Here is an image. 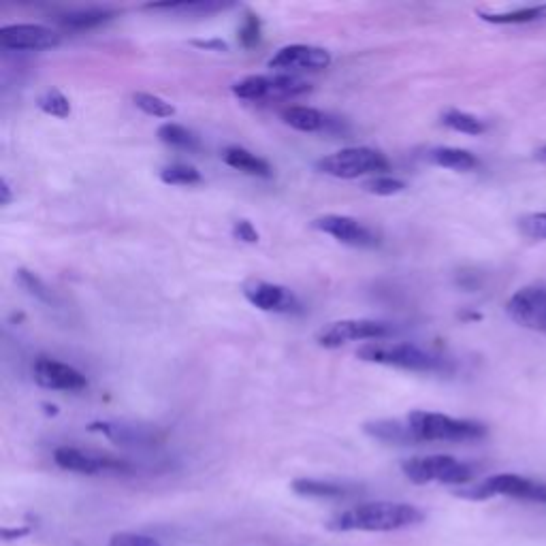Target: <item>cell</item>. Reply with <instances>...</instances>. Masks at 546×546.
<instances>
[{
  "label": "cell",
  "instance_id": "1",
  "mask_svg": "<svg viewBox=\"0 0 546 546\" xmlns=\"http://www.w3.org/2000/svg\"><path fill=\"white\" fill-rule=\"evenodd\" d=\"M425 521V512L404 502H365L337 512L329 521L331 532H399Z\"/></svg>",
  "mask_w": 546,
  "mask_h": 546
},
{
  "label": "cell",
  "instance_id": "2",
  "mask_svg": "<svg viewBox=\"0 0 546 546\" xmlns=\"http://www.w3.org/2000/svg\"><path fill=\"white\" fill-rule=\"evenodd\" d=\"M357 357L367 363L399 367L408 372H442L446 369L444 359L410 342H367L359 348Z\"/></svg>",
  "mask_w": 546,
  "mask_h": 546
},
{
  "label": "cell",
  "instance_id": "3",
  "mask_svg": "<svg viewBox=\"0 0 546 546\" xmlns=\"http://www.w3.org/2000/svg\"><path fill=\"white\" fill-rule=\"evenodd\" d=\"M408 425L416 442H470L487 436V427L476 421L453 419L438 412L414 410L408 414Z\"/></svg>",
  "mask_w": 546,
  "mask_h": 546
},
{
  "label": "cell",
  "instance_id": "4",
  "mask_svg": "<svg viewBox=\"0 0 546 546\" xmlns=\"http://www.w3.org/2000/svg\"><path fill=\"white\" fill-rule=\"evenodd\" d=\"M401 472L414 485H468L474 478L472 465L448 455L412 457L401 463Z\"/></svg>",
  "mask_w": 546,
  "mask_h": 546
},
{
  "label": "cell",
  "instance_id": "5",
  "mask_svg": "<svg viewBox=\"0 0 546 546\" xmlns=\"http://www.w3.org/2000/svg\"><path fill=\"white\" fill-rule=\"evenodd\" d=\"M318 171L340 180H355L361 175H382L389 171L391 163L372 148H346L318 160Z\"/></svg>",
  "mask_w": 546,
  "mask_h": 546
},
{
  "label": "cell",
  "instance_id": "6",
  "mask_svg": "<svg viewBox=\"0 0 546 546\" xmlns=\"http://www.w3.org/2000/svg\"><path fill=\"white\" fill-rule=\"evenodd\" d=\"M310 92V84L293 75H250L233 86V94L244 101L291 99Z\"/></svg>",
  "mask_w": 546,
  "mask_h": 546
},
{
  "label": "cell",
  "instance_id": "7",
  "mask_svg": "<svg viewBox=\"0 0 546 546\" xmlns=\"http://www.w3.org/2000/svg\"><path fill=\"white\" fill-rule=\"evenodd\" d=\"M391 327L380 320L369 318H346L337 320V323H329L316 335V342L323 348H340L350 342H367V340H384L391 335Z\"/></svg>",
  "mask_w": 546,
  "mask_h": 546
},
{
  "label": "cell",
  "instance_id": "8",
  "mask_svg": "<svg viewBox=\"0 0 546 546\" xmlns=\"http://www.w3.org/2000/svg\"><path fill=\"white\" fill-rule=\"evenodd\" d=\"M54 461L62 470L75 472V474H86V476L133 472V465L124 459H116V457L92 453V451H82V448H73V446L56 448Z\"/></svg>",
  "mask_w": 546,
  "mask_h": 546
},
{
  "label": "cell",
  "instance_id": "9",
  "mask_svg": "<svg viewBox=\"0 0 546 546\" xmlns=\"http://www.w3.org/2000/svg\"><path fill=\"white\" fill-rule=\"evenodd\" d=\"M536 489H538L536 480H529V478H523L517 474H495V476L485 478L483 483L457 491V495L465 497V500H474V502L491 500V497H500V495L534 502Z\"/></svg>",
  "mask_w": 546,
  "mask_h": 546
},
{
  "label": "cell",
  "instance_id": "10",
  "mask_svg": "<svg viewBox=\"0 0 546 546\" xmlns=\"http://www.w3.org/2000/svg\"><path fill=\"white\" fill-rule=\"evenodd\" d=\"M506 314L525 329L546 333V288H521L508 299Z\"/></svg>",
  "mask_w": 546,
  "mask_h": 546
},
{
  "label": "cell",
  "instance_id": "11",
  "mask_svg": "<svg viewBox=\"0 0 546 546\" xmlns=\"http://www.w3.org/2000/svg\"><path fill=\"white\" fill-rule=\"evenodd\" d=\"M0 45L13 52H43L60 45V35L39 24H13L0 28Z\"/></svg>",
  "mask_w": 546,
  "mask_h": 546
},
{
  "label": "cell",
  "instance_id": "12",
  "mask_svg": "<svg viewBox=\"0 0 546 546\" xmlns=\"http://www.w3.org/2000/svg\"><path fill=\"white\" fill-rule=\"evenodd\" d=\"M331 64V54L323 47L314 45H286L269 58V69H278L282 73L291 71H320Z\"/></svg>",
  "mask_w": 546,
  "mask_h": 546
},
{
  "label": "cell",
  "instance_id": "13",
  "mask_svg": "<svg viewBox=\"0 0 546 546\" xmlns=\"http://www.w3.org/2000/svg\"><path fill=\"white\" fill-rule=\"evenodd\" d=\"M32 374H35V382L39 387L50 391H84L88 387V380L79 369L56 359H37Z\"/></svg>",
  "mask_w": 546,
  "mask_h": 546
},
{
  "label": "cell",
  "instance_id": "14",
  "mask_svg": "<svg viewBox=\"0 0 546 546\" xmlns=\"http://www.w3.org/2000/svg\"><path fill=\"white\" fill-rule=\"evenodd\" d=\"M312 227L335 237L337 242H342L346 246L374 248L378 244V237L367 227H363L359 220L350 218V216H337V214L320 216L312 222Z\"/></svg>",
  "mask_w": 546,
  "mask_h": 546
},
{
  "label": "cell",
  "instance_id": "15",
  "mask_svg": "<svg viewBox=\"0 0 546 546\" xmlns=\"http://www.w3.org/2000/svg\"><path fill=\"white\" fill-rule=\"evenodd\" d=\"M246 299L263 312H297L299 301L295 295L284 286L269 284V282H252L244 288Z\"/></svg>",
  "mask_w": 546,
  "mask_h": 546
},
{
  "label": "cell",
  "instance_id": "16",
  "mask_svg": "<svg viewBox=\"0 0 546 546\" xmlns=\"http://www.w3.org/2000/svg\"><path fill=\"white\" fill-rule=\"evenodd\" d=\"M90 431L103 433V436L111 442H116L120 446H137V448H146L154 446L160 436L158 431L152 427H143V425H133V423H114V421H101V423H92L88 427Z\"/></svg>",
  "mask_w": 546,
  "mask_h": 546
},
{
  "label": "cell",
  "instance_id": "17",
  "mask_svg": "<svg viewBox=\"0 0 546 546\" xmlns=\"http://www.w3.org/2000/svg\"><path fill=\"white\" fill-rule=\"evenodd\" d=\"M291 489L301 497H312V500H344L359 493V487L335 483V480H318V478H297Z\"/></svg>",
  "mask_w": 546,
  "mask_h": 546
},
{
  "label": "cell",
  "instance_id": "18",
  "mask_svg": "<svg viewBox=\"0 0 546 546\" xmlns=\"http://www.w3.org/2000/svg\"><path fill=\"white\" fill-rule=\"evenodd\" d=\"M363 429H365L367 436H372V438H376L380 442H387V444H399V446L416 444V438H414L408 421H397V419L372 421V423H367Z\"/></svg>",
  "mask_w": 546,
  "mask_h": 546
},
{
  "label": "cell",
  "instance_id": "19",
  "mask_svg": "<svg viewBox=\"0 0 546 546\" xmlns=\"http://www.w3.org/2000/svg\"><path fill=\"white\" fill-rule=\"evenodd\" d=\"M222 160L229 167L244 171L248 175H256V178H271V165L261 156L248 152L246 148H227L222 152Z\"/></svg>",
  "mask_w": 546,
  "mask_h": 546
},
{
  "label": "cell",
  "instance_id": "20",
  "mask_svg": "<svg viewBox=\"0 0 546 546\" xmlns=\"http://www.w3.org/2000/svg\"><path fill=\"white\" fill-rule=\"evenodd\" d=\"M282 120L288 124L297 128V131H303V133H318L323 131V128H327L329 124V118L323 114V111H318L314 107H288L282 111Z\"/></svg>",
  "mask_w": 546,
  "mask_h": 546
},
{
  "label": "cell",
  "instance_id": "21",
  "mask_svg": "<svg viewBox=\"0 0 546 546\" xmlns=\"http://www.w3.org/2000/svg\"><path fill=\"white\" fill-rule=\"evenodd\" d=\"M480 18L489 24H536L546 22V5L536 7H523V9H512V11H480Z\"/></svg>",
  "mask_w": 546,
  "mask_h": 546
},
{
  "label": "cell",
  "instance_id": "22",
  "mask_svg": "<svg viewBox=\"0 0 546 546\" xmlns=\"http://www.w3.org/2000/svg\"><path fill=\"white\" fill-rule=\"evenodd\" d=\"M429 160L438 167L453 171H474L480 165L472 152L461 148H436L429 152Z\"/></svg>",
  "mask_w": 546,
  "mask_h": 546
},
{
  "label": "cell",
  "instance_id": "23",
  "mask_svg": "<svg viewBox=\"0 0 546 546\" xmlns=\"http://www.w3.org/2000/svg\"><path fill=\"white\" fill-rule=\"evenodd\" d=\"M158 139L167 143V146L180 148V150H188V152H197L201 148L199 137L188 131L186 126H180L175 122H167L158 128Z\"/></svg>",
  "mask_w": 546,
  "mask_h": 546
},
{
  "label": "cell",
  "instance_id": "24",
  "mask_svg": "<svg viewBox=\"0 0 546 546\" xmlns=\"http://www.w3.org/2000/svg\"><path fill=\"white\" fill-rule=\"evenodd\" d=\"M114 18V11L107 9H82V11H71L67 15H62L60 24L64 28H73V30H88V28H96L105 22H109Z\"/></svg>",
  "mask_w": 546,
  "mask_h": 546
},
{
  "label": "cell",
  "instance_id": "25",
  "mask_svg": "<svg viewBox=\"0 0 546 546\" xmlns=\"http://www.w3.org/2000/svg\"><path fill=\"white\" fill-rule=\"evenodd\" d=\"M442 124L463 135H483L487 131V124L483 120L472 114H465V111H459V109L444 111Z\"/></svg>",
  "mask_w": 546,
  "mask_h": 546
},
{
  "label": "cell",
  "instance_id": "26",
  "mask_svg": "<svg viewBox=\"0 0 546 546\" xmlns=\"http://www.w3.org/2000/svg\"><path fill=\"white\" fill-rule=\"evenodd\" d=\"M160 180L171 186H195L201 184V173L190 165H169L160 171Z\"/></svg>",
  "mask_w": 546,
  "mask_h": 546
},
{
  "label": "cell",
  "instance_id": "27",
  "mask_svg": "<svg viewBox=\"0 0 546 546\" xmlns=\"http://www.w3.org/2000/svg\"><path fill=\"white\" fill-rule=\"evenodd\" d=\"M133 101L143 111V114H148V116H154V118L175 116V107L171 103H167L165 99H160V96H156V94L139 92L133 96Z\"/></svg>",
  "mask_w": 546,
  "mask_h": 546
},
{
  "label": "cell",
  "instance_id": "28",
  "mask_svg": "<svg viewBox=\"0 0 546 546\" xmlns=\"http://www.w3.org/2000/svg\"><path fill=\"white\" fill-rule=\"evenodd\" d=\"M18 282L20 286L24 288V291H28V295H32L35 299L43 301V303H56V297L54 293L50 291V286H47L37 273H32L28 269H18Z\"/></svg>",
  "mask_w": 546,
  "mask_h": 546
},
{
  "label": "cell",
  "instance_id": "29",
  "mask_svg": "<svg viewBox=\"0 0 546 546\" xmlns=\"http://www.w3.org/2000/svg\"><path fill=\"white\" fill-rule=\"evenodd\" d=\"M39 109L54 118H69L71 116V103L60 90H47L45 94H41Z\"/></svg>",
  "mask_w": 546,
  "mask_h": 546
},
{
  "label": "cell",
  "instance_id": "30",
  "mask_svg": "<svg viewBox=\"0 0 546 546\" xmlns=\"http://www.w3.org/2000/svg\"><path fill=\"white\" fill-rule=\"evenodd\" d=\"M231 7L229 3H212V0H199V3H158V5H148V9L156 11H184V13H214V11H224Z\"/></svg>",
  "mask_w": 546,
  "mask_h": 546
},
{
  "label": "cell",
  "instance_id": "31",
  "mask_svg": "<svg viewBox=\"0 0 546 546\" xmlns=\"http://www.w3.org/2000/svg\"><path fill=\"white\" fill-rule=\"evenodd\" d=\"M365 190L372 192V195L391 197V195H399V192H404L406 182L389 178V175H378V178H372L369 182H365Z\"/></svg>",
  "mask_w": 546,
  "mask_h": 546
},
{
  "label": "cell",
  "instance_id": "32",
  "mask_svg": "<svg viewBox=\"0 0 546 546\" xmlns=\"http://www.w3.org/2000/svg\"><path fill=\"white\" fill-rule=\"evenodd\" d=\"M519 231L529 239H546V212L525 214L519 218Z\"/></svg>",
  "mask_w": 546,
  "mask_h": 546
},
{
  "label": "cell",
  "instance_id": "33",
  "mask_svg": "<svg viewBox=\"0 0 546 546\" xmlns=\"http://www.w3.org/2000/svg\"><path fill=\"white\" fill-rule=\"evenodd\" d=\"M107 546H163L158 538L137 532H118L109 538Z\"/></svg>",
  "mask_w": 546,
  "mask_h": 546
},
{
  "label": "cell",
  "instance_id": "34",
  "mask_svg": "<svg viewBox=\"0 0 546 546\" xmlns=\"http://www.w3.org/2000/svg\"><path fill=\"white\" fill-rule=\"evenodd\" d=\"M259 37H261V24H259V20L254 18V15H248L242 32H239V39H242V43L246 47H250L254 43H259Z\"/></svg>",
  "mask_w": 546,
  "mask_h": 546
},
{
  "label": "cell",
  "instance_id": "35",
  "mask_svg": "<svg viewBox=\"0 0 546 546\" xmlns=\"http://www.w3.org/2000/svg\"><path fill=\"white\" fill-rule=\"evenodd\" d=\"M233 235H235L237 239H242V242H248V244H256V242H259V233H256V229L252 227V224H250L248 220H239V222H235Z\"/></svg>",
  "mask_w": 546,
  "mask_h": 546
},
{
  "label": "cell",
  "instance_id": "36",
  "mask_svg": "<svg viewBox=\"0 0 546 546\" xmlns=\"http://www.w3.org/2000/svg\"><path fill=\"white\" fill-rule=\"evenodd\" d=\"M30 532H32L30 527H18V529H9V527H5V529H3V538H5V540H18V538L28 536Z\"/></svg>",
  "mask_w": 546,
  "mask_h": 546
},
{
  "label": "cell",
  "instance_id": "37",
  "mask_svg": "<svg viewBox=\"0 0 546 546\" xmlns=\"http://www.w3.org/2000/svg\"><path fill=\"white\" fill-rule=\"evenodd\" d=\"M13 201V195H11V186L7 182V178L0 180V203L3 205H9Z\"/></svg>",
  "mask_w": 546,
  "mask_h": 546
},
{
  "label": "cell",
  "instance_id": "38",
  "mask_svg": "<svg viewBox=\"0 0 546 546\" xmlns=\"http://www.w3.org/2000/svg\"><path fill=\"white\" fill-rule=\"evenodd\" d=\"M199 47H218V50H227V45L222 41H205V43H197Z\"/></svg>",
  "mask_w": 546,
  "mask_h": 546
},
{
  "label": "cell",
  "instance_id": "39",
  "mask_svg": "<svg viewBox=\"0 0 546 546\" xmlns=\"http://www.w3.org/2000/svg\"><path fill=\"white\" fill-rule=\"evenodd\" d=\"M542 156H544V158H546V148H544V150H542Z\"/></svg>",
  "mask_w": 546,
  "mask_h": 546
}]
</instances>
